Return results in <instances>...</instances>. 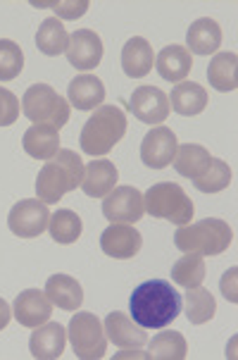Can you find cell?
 I'll list each match as a JSON object with an SVG mask.
<instances>
[{
	"label": "cell",
	"mask_w": 238,
	"mask_h": 360,
	"mask_svg": "<svg viewBox=\"0 0 238 360\" xmlns=\"http://www.w3.org/2000/svg\"><path fill=\"white\" fill-rule=\"evenodd\" d=\"M22 146L36 160H51L60 150V131L51 124H34L24 134Z\"/></svg>",
	"instance_id": "44dd1931"
},
{
	"label": "cell",
	"mask_w": 238,
	"mask_h": 360,
	"mask_svg": "<svg viewBox=\"0 0 238 360\" xmlns=\"http://www.w3.org/2000/svg\"><path fill=\"white\" fill-rule=\"evenodd\" d=\"M17 117H20V101L12 91L0 86V127L15 124Z\"/></svg>",
	"instance_id": "e575fe53"
},
{
	"label": "cell",
	"mask_w": 238,
	"mask_h": 360,
	"mask_svg": "<svg viewBox=\"0 0 238 360\" xmlns=\"http://www.w3.org/2000/svg\"><path fill=\"white\" fill-rule=\"evenodd\" d=\"M131 315L145 329H164L179 317L181 296L164 279H150L136 286L131 294Z\"/></svg>",
	"instance_id": "6da1fadb"
},
{
	"label": "cell",
	"mask_w": 238,
	"mask_h": 360,
	"mask_svg": "<svg viewBox=\"0 0 238 360\" xmlns=\"http://www.w3.org/2000/svg\"><path fill=\"white\" fill-rule=\"evenodd\" d=\"M103 215L110 222L136 224L145 215L143 193L136 186H114L103 200Z\"/></svg>",
	"instance_id": "9c48e42d"
},
{
	"label": "cell",
	"mask_w": 238,
	"mask_h": 360,
	"mask_svg": "<svg viewBox=\"0 0 238 360\" xmlns=\"http://www.w3.org/2000/svg\"><path fill=\"white\" fill-rule=\"evenodd\" d=\"M67 94H70V103L77 110H95L105 101V86H103V82L95 75L77 77L70 84Z\"/></svg>",
	"instance_id": "603a6c76"
},
{
	"label": "cell",
	"mask_w": 238,
	"mask_h": 360,
	"mask_svg": "<svg viewBox=\"0 0 238 360\" xmlns=\"http://www.w3.org/2000/svg\"><path fill=\"white\" fill-rule=\"evenodd\" d=\"M36 46L44 55H62L67 53V46H70V34L62 27V22L58 17H48V20L41 22L39 34H36Z\"/></svg>",
	"instance_id": "4316f807"
},
{
	"label": "cell",
	"mask_w": 238,
	"mask_h": 360,
	"mask_svg": "<svg viewBox=\"0 0 238 360\" xmlns=\"http://www.w3.org/2000/svg\"><path fill=\"white\" fill-rule=\"evenodd\" d=\"M48 229H51V236L55 243H74L84 231L81 217L72 210H58L51 215V222H48Z\"/></svg>",
	"instance_id": "4dcf8cb0"
},
{
	"label": "cell",
	"mask_w": 238,
	"mask_h": 360,
	"mask_svg": "<svg viewBox=\"0 0 238 360\" xmlns=\"http://www.w3.org/2000/svg\"><path fill=\"white\" fill-rule=\"evenodd\" d=\"M24 70V53L20 44L10 39H0V82H12Z\"/></svg>",
	"instance_id": "1f68e13d"
},
{
	"label": "cell",
	"mask_w": 238,
	"mask_h": 360,
	"mask_svg": "<svg viewBox=\"0 0 238 360\" xmlns=\"http://www.w3.org/2000/svg\"><path fill=\"white\" fill-rule=\"evenodd\" d=\"M212 162V155L210 150L203 148L198 143H184L176 148V155H174V169L179 172L181 176H188V179H198L207 172Z\"/></svg>",
	"instance_id": "d4e9b609"
},
{
	"label": "cell",
	"mask_w": 238,
	"mask_h": 360,
	"mask_svg": "<svg viewBox=\"0 0 238 360\" xmlns=\"http://www.w3.org/2000/svg\"><path fill=\"white\" fill-rule=\"evenodd\" d=\"M119 181V172L114 162L110 160H93L84 167L81 188L91 198H105Z\"/></svg>",
	"instance_id": "e0dca14e"
},
{
	"label": "cell",
	"mask_w": 238,
	"mask_h": 360,
	"mask_svg": "<svg viewBox=\"0 0 238 360\" xmlns=\"http://www.w3.org/2000/svg\"><path fill=\"white\" fill-rule=\"evenodd\" d=\"M34 8H51L55 10V15L62 17V20H79V17L86 15V10L91 8V5L86 3V0H72V3H62V0H34Z\"/></svg>",
	"instance_id": "836d02e7"
},
{
	"label": "cell",
	"mask_w": 238,
	"mask_h": 360,
	"mask_svg": "<svg viewBox=\"0 0 238 360\" xmlns=\"http://www.w3.org/2000/svg\"><path fill=\"white\" fill-rule=\"evenodd\" d=\"M10 317H12V308L8 306V301H5V298H0V329L8 327Z\"/></svg>",
	"instance_id": "8d00e7d4"
},
{
	"label": "cell",
	"mask_w": 238,
	"mask_h": 360,
	"mask_svg": "<svg viewBox=\"0 0 238 360\" xmlns=\"http://www.w3.org/2000/svg\"><path fill=\"white\" fill-rule=\"evenodd\" d=\"M129 112H133V117H138L143 124H162L169 117V98L164 91L150 84H143L131 94L129 98Z\"/></svg>",
	"instance_id": "30bf717a"
},
{
	"label": "cell",
	"mask_w": 238,
	"mask_h": 360,
	"mask_svg": "<svg viewBox=\"0 0 238 360\" xmlns=\"http://www.w3.org/2000/svg\"><path fill=\"white\" fill-rule=\"evenodd\" d=\"M67 332L58 322H46V325L36 327L29 341V351L36 360H55L65 353Z\"/></svg>",
	"instance_id": "2e32d148"
},
{
	"label": "cell",
	"mask_w": 238,
	"mask_h": 360,
	"mask_svg": "<svg viewBox=\"0 0 238 360\" xmlns=\"http://www.w3.org/2000/svg\"><path fill=\"white\" fill-rule=\"evenodd\" d=\"M143 246V236L138 234L131 224L124 222H112L110 227L100 234V248L103 253L110 255L114 260H129L133 258Z\"/></svg>",
	"instance_id": "7c38bea8"
},
{
	"label": "cell",
	"mask_w": 238,
	"mask_h": 360,
	"mask_svg": "<svg viewBox=\"0 0 238 360\" xmlns=\"http://www.w3.org/2000/svg\"><path fill=\"white\" fill-rule=\"evenodd\" d=\"M222 46V29L210 17H200L186 34V51L195 55H210Z\"/></svg>",
	"instance_id": "ffe728a7"
},
{
	"label": "cell",
	"mask_w": 238,
	"mask_h": 360,
	"mask_svg": "<svg viewBox=\"0 0 238 360\" xmlns=\"http://www.w3.org/2000/svg\"><path fill=\"white\" fill-rule=\"evenodd\" d=\"M179 141H176V134L169 127H155L143 136L141 143V160L152 169H162L167 165H172Z\"/></svg>",
	"instance_id": "8fae6325"
},
{
	"label": "cell",
	"mask_w": 238,
	"mask_h": 360,
	"mask_svg": "<svg viewBox=\"0 0 238 360\" xmlns=\"http://www.w3.org/2000/svg\"><path fill=\"white\" fill-rule=\"evenodd\" d=\"M229 184H231L229 165L224 160H217V158H212L207 172L195 179V188H198V191H203V193H219V191H224Z\"/></svg>",
	"instance_id": "d6a6232c"
},
{
	"label": "cell",
	"mask_w": 238,
	"mask_h": 360,
	"mask_svg": "<svg viewBox=\"0 0 238 360\" xmlns=\"http://www.w3.org/2000/svg\"><path fill=\"white\" fill-rule=\"evenodd\" d=\"M126 134V115L117 105H100L81 129V150L88 155H107Z\"/></svg>",
	"instance_id": "3957f363"
},
{
	"label": "cell",
	"mask_w": 238,
	"mask_h": 360,
	"mask_svg": "<svg viewBox=\"0 0 238 360\" xmlns=\"http://www.w3.org/2000/svg\"><path fill=\"white\" fill-rule=\"evenodd\" d=\"M53 315V301L46 296V291L27 289L15 298V308H12V317L20 322L22 327L36 329L46 325Z\"/></svg>",
	"instance_id": "4fadbf2b"
},
{
	"label": "cell",
	"mask_w": 238,
	"mask_h": 360,
	"mask_svg": "<svg viewBox=\"0 0 238 360\" xmlns=\"http://www.w3.org/2000/svg\"><path fill=\"white\" fill-rule=\"evenodd\" d=\"M51 222V210L48 203L41 198H24L20 200L8 215V227L20 239H36L48 229Z\"/></svg>",
	"instance_id": "ba28073f"
},
{
	"label": "cell",
	"mask_w": 238,
	"mask_h": 360,
	"mask_svg": "<svg viewBox=\"0 0 238 360\" xmlns=\"http://www.w3.org/2000/svg\"><path fill=\"white\" fill-rule=\"evenodd\" d=\"M67 60L77 70H95L103 60V41L93 29H77L70 34Z\"/></svg>",
	"instance_id": "5bb4252c"
},
{
	"label": "cell",
	"mask_w": 238,
	"mask_h": 360,
	"mask_svg": "<svg viewBox=\"0 0 238 360\" xmlns=\"http://www.w3.org/2000/svg\"><path fill=\"white\" fill-rule=\"evenodd\" d=\"M231 241H234V231L224 219L217 217L181 224L174 234V246L179 251L198 255H219L231 246Z\"/></svg>",
	"instance_id": "277c9868"
},
{
	"label": "cell",
	"mask_w": 238,
	"mask_h": 360,
	"mask_svg": "<svg viewBox=\"0 0 238 360\" xmlns=\"http://www.w3.org/2000/svg\"><path fill=\"white\" fill-rule=\"evenodd\" d=\"M155 65V53H152V46L141 36H133L121 48V70H124L126 77L131 79H141L152 70Z\"/></svg>",
	"instance_id": "ac0fdd59"
},
{
	"label": "cell",
	"mask_w": 238,
	"mask_h": 360,
	"mask_svg": "<svg viewBox=\"0 0 238 360\" xmlns=\"http://www.w3.org/2000/svg\"><path fill=\"white\" fill-rule=\"evenodd\" d=\"M70 103L48 84H34L22 98V112L34 124H51L60 131L70 122Z\"/></svg>",
	"instance_id": "8992f818"
},
{
	"label": "cell",
	"mask_w": 238,
	"mask_h": 360,
	"mask_svg": "<svg viewBox=\"0 0 238 360\" xmlns=\"http://www.w3.org/2000/svg\"><path fill=\"white\" fill-rule=\"evenodd\" d=\"M70 341L77 358L98 360L107 353V334L103 322L93 313H77L70 322Z\"/></svg>",
	"instance_id": "52a82bcc"
},
{
	"label": "cell",
	"mask_w": 238,
	"mask_h": 360,
	"mask_svg": "<svg viewBox=\"0 0 238 360\" xmlns=\"http://www.w3.org/2000/svg\"><path fill=\"white\" fill-rule=\"evenodd\" d=\"M172 279L174 284L184 286V289H193L200 286L205 279V260L198 253H186L184 258H179L172 267Z\"/></svg>",
	"instance_id": "f546056e"
},
{
	"label": "cell",
	"mask_w": 238,
	"mask_h": 360,
	"mask_svg": "<svg viewBox=\"0 0 238 360\" xmlns=\"http://www.w3.org/2000/svg\"><path fill=\"white\" fill-rule=\"evenodd\" d=\"M184 308H186V317L191 325H205V322H210L212 317H215L217 301L210 291L203 289V286H193V289H186Z\"/></svg>",
	"instance_id": "83f0119b"
},
{
	"label": "cell",
	"mask_w": 238,
	"mask_h": 360,
	"mask_svg": "<svg viewBox=\"0 0 238 360\" xmlns=\"http://www.w3.org/2000/svg\"><path fill=\"white\" fill-rule=\"evenodd\" d=\"M236 267H231V270L222 277V294L227 296V301L236 303L238 301V291H236Z\"/></svg>",
	"instance_id": "d590c367"
},
{
	"label": "cell",
	"mask_w": 238,
	"mask_h": 360,
	"mask_svg": "<svg viewBox=\"0 0 238 360\" xmlns=\"http://www.w3.org/2000/svg\"><path fill=\"white\" fill-rule=\"evenodd\" d=\"M46 296L53 301V306L77 313L84 303V289L70 274H53L46 282Z\"/></svg>",
	"instance_id": "d6986e66"
},
{
	"label": "cell",
	"mask_w": 238,
	"mask_h": 360,
	"mask_svg": "<svg viewBox=\"0 0 238 360\" xmlns=\"http://www.w3.org/2000/svg\"><path fill=\"white\" fill-rule=\"evenodd\" d=\"M84 179V160L74 150L60 148L58 155L46 160L41 167L39 179H36V193L44 203H58L62 200L65 193L74 191L81 186Z\"/></svg>",
	"instance_id": "7a4b0ae2"
},
{
	"label": "cell",
	"mask_w": 238,
	"mask_h": 360,
	"mask_svg": "<svg viewBox=\"0 0 238 360\" xmlns=\"http://www.w3.org/2000/svg\"><path fill=\"white\" fill-rule=\"evenodd\" d=\"M210 86H215L222 94L238 89V58L236 53H217L207 67Z\"/></svg>",
	"instance_id": "484cf974"
},
{
	"label": "cell",
	"mask_w": 238,
	"mask_h": 360,
	"mask_svg": "<svg viewBox=\"0 0 238 360\" xmlns=\"http://www.w3.org/2000/svg\"><path fill=\"white\" fill-rule=\"evenodd\" d=\"M143 205L150 217L169 219L174 224H188L193 219V200L186 196V191L179 184L172 181H160L152 184L148 191L143 193Z\"/></svg>",
	"instance_id": "5b68a950"
},
{
	"label": "cell",
	"mask_w": 238,
	"mask_h": 360,
	"mask_svg": "<svg viewBox=\"0 0 238 360\" xmlns=\"http://www.w3.org/2000/svg\"><path fill=\"white\" fill-rule=\"evenodd\" d=\"M103 327H105L107 339L119 349H141V346L148 344L145 327H141L133 317L124 313H110Z\"/></svg>",
	"instance_id": "9a60e30c"
},
{
	"label": "cell",
	"mask_w": 238,
	"mask_h": 360,
	"mask_svg": "<svg viewBox=\"0 0 238 360\" xmlns=\"http://www.w3.org/2000/svg\"><path fill=\"white\" fill-rule=\"evenodd\" d=\"M188 353L186 337L181 332H162L150 341L148 358L152 360H184Z\"/></svg>",
	"instance_id": "f1b7e54d"
},
{
	"label": "cell",
	"mask_w": 238,
	"mask_h": 360,
	"mask_svg": "<svg viewBox=\"0 0 238 360\" xmlns=\"http://www.w3.org/2000/svg\"><path fill=\"white\" fill-rule=\"evenodd\" d=\"M167 98L169 108L184 117L200 115L207 108V91L195 82H179L172 89V96H167Z\"/></svg>",
	"instance_id": "7402d4cb"
},
{
	"label": "cell",
	"mask_w": 238,
	"mask_h": 360,
	"mask_svg": "<svg viewBox=\"0 0 238 360\" xmlns=\"http://www.w3.org/2000/svg\"><path fill=\"white\" fill-rule=\"evenodd\" d=\"M157 72L167 82H184L193 70V58L184 46H167L155 58Z\"/></svg>",
	"instance_id": "cb8c5ba5"
}]
</instances>
